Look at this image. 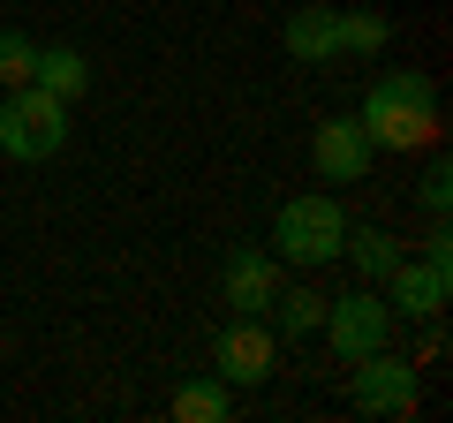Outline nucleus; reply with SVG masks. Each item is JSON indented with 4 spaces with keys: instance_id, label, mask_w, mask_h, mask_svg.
Here are the masks:
<instances>
[{
    "instance_id": "f257e3e1",
    "label": "nucleus",
    "mask_w": 453,
    "mask_h": 423,
    "mask_svg": "<svg viewBox=\"0 0 453 423\" xmlns=\"http://www.w3.org/2000/svg\"><path fill=\"white\" fill-rule=\"evenodd\" d=\"M371 151H423L438 144V83L423 68H386L356 106Z\"/></svg>"
},
{
    "instance_id": "f03ea898",
    "label": "nucleus",
    "mask_w": 453,
    "mask_h": 423,
    "mask_svg": "<svg viewBox=\"0 0 453 423\" xmlns=\"http://www.w3.org/2000/svg\"><path fill=\"white\" fill-rule=\"evenodd\" d=\"M340 235H348V212H340L325 189H310V196H288V204L273 212V242L265 250L288 258V265H333Z\"/></svg>"
},
{
    "instance_id": "7ed1b4c3",
    "label": "nucleus",
    "mask_w": 453,
    "mask_h": 423,
    "mask_svg": "<svg viewBox=\"0 0 453 423\" xmlns=\"http://www.w3.org/2000/svg\"><path fill=\"white\" fill-rule=\"evenodd\" d=\"M68 144V98L38 91V83H16V91L0 98V151L8 159H53Z\"/></svg>"
},
{
    "instance_id": "20e7f679",
    "label": "nucleus",
    "mask_w": 453,
    "mask_h": 423,
    "mask_svg": "<svg viewBox=\"0 0 453 423\" xmlns=\"http://www.w3.org/2000/svg\"><path fill=\"white\" fill-rule=\"evenodd\" d=\"M416 401H423V378H416V363L408 356H393V348H378V356H363L356 371H348V408L356 416H416Z\"/></svg>"
},
{
    "instance_id": "39448f33",
    "label": "nucleus",
    "mask_w": 453,
    "mask_h": 423,
    "mask_svg": "<svg viewBox=\"0 0 453 423\" xmlns=\"http://www.w3.org/2000/svg\"><path fill=\"white\" fill-rule=\"evenodd\" d=\"M318 333L340 348V363H363V356H378V348L393 341V310H386L378 288H348L340 303H325V326Z\"/></svg>"
},
{
    "instance_id": "423d86ee",
    "label": "nucleus",
    "mask_w": 453,
    "mask_h": 423,
    "mask_svg": "<svg viewBox=\"0 0 453 423\" xmlns=\"http://www.w3.org/2000/svg\"><path fill=\"white\" fill-rule=\"evenodd\" d=\"M378 288H386L393 318H446V303H453V258H431V250L408 258V250H401V265H393Z\"/></svg>"
},
{
    "instance_id": "0eeeda50",
    "label": "nucleus",
    "mask_w": 453,
    "mask_h": 423,
    "mask_svg": "<svg viewBox=\"0 0 453 423\" xmlns=\"http://www.w3.org/2000/svg\"><path fill=\"white\" fill-rule=\"evenodd\" d=\"M211 363H219L226 386H265L280 363V333L265 318H226V333L211 341Z\"/></svg>"
},
{
    "instance_id": "6e6552de",
    "label": "nucleus",
    "mask_w": 453,
    "mask_h": 423,
    "mask_svg": "<svg viewBox=\"0 0 453 423\" xmlns=\"http://www.w3.org/2000/svg\"><path fill=\"white\" fill-rule=\"evenodd\" d=\"M310 159H318V174L333 181V189H356L363 174H371V136H363V121L356 114H325L318 121V144H310Z\"/></svg>"
},
{
    "instance_id": "1a4fd4ad",
    "label": "nucleus",
    "mask_w": 453,
    "mask_h": 423,
    "mask_svg": "<svg viewBox=\"0 0 453 423\" xmlns=\"http://www.w3.org/2000/svg\"><path fill=\"white\" fill-rule=\"evenodd\" d=\"M219 288H226V310H234V318H265L273 295H280V258L273 250H226Z\"/></svg>"
},
{
    "instance_id": "9d476101",
    "label": "nucleus",
    "mask_w": 453,
    "mask_h": 423,
    "mask_svg": "<svg viewBox=\"0 0 453 423\" xmlns=\"http://www.w3.org/2000/svg\"><path fill=\"white\" fill-rule=\"evenodd\" d=\"M31 83H38V91H53V98H83V91H91V61H83L76 46H38Z\"/></svg>"
},
{
    "instance_id": "9b49d317",
    "label": "nucleus",
    "mask_w": 453,
    "mask_h": 423,
    "mask_svg": "<svg viewBox=\"0 0 453 423\" xmlns=\"http://www.w3.org/2000/svg\"><path fill=\"white\" fill-rule=\"evenodd\" d=\"M226 408H234V386L211 371V378H189V386H174L166 416H174V423H226Z\"/></svg>"
},
{
    "instance_id": "f8f14e48",
    "label": "nucleus",
    "mask_w": 453,
    "mask_h": 423,
    "mask_svg": "<svg viewBox=\"0 0 453 423\" xmlns=\"http://www.w3.org/2000/svg\"><path fill=\"white\" fill-rule=\"evenodd\" d=\"M340 258H348V265L378 288V280L401 265V235H386V227H348V235H340Z\"/></svg>"
},
{
    "instance_id": "ddd939ff",
    "label": "nucleus",
    "mask_w": 453,
    "mask_h": 423,
    "mask_svg": "<svg viewBox=\"0 0 453 423\" xmlns=\"http://www.w3.org/2000/svg\"><path fill=\"white\" fill-rule=\"evenodd\" d=\"M393 38L386 16H371V8H333V53H356V61H378Z\"/></svg>"
},
{
    "instance_id": "4468645a",
    "label": "nucleus",
    "mask_w": 453,
    "mask_h": 423,
    "mask_svg": "<svg viewBox=\"0 0 453 423\" xmlns=\"http://www.w3.org/2000/svg\"><path fill=\"white\" fill-rule=\"evenodd\" d=\"M265 326L288 333V341H310V333L325 326V295H318V288H280L273 310H265Z\"/></svg>"
},
{
    "instance_id": "2eb2a0df",
    "label": "nucleus",
    "mask_w": 453,
    "mask_h": 423,
    "mask_svg": "<svg viewBox=\"0 0 453 423\" xmlns=\"http://www.w3.org/2000/svg\"><path fill=\"white\" fill-rule=\"evenodd\" d=\"M288 53L295 61H333V8H295L288 16Z\"/></svg>"
},
{
    "instance_id": "dca6fc26",
    "label": "nucleus",
    "mask_w": 453,
    "mask_h": 423,
    "mask_svg": "<svg viewBox=\"0 0 453 423\" xmlns=\"http://www.w3.org/2000/svg\"><path fill=\"white\" fill-rule=\"evenodd\" d=\"M31 61H38V38H23V31H0V91L31 83Z\"/></svg>"
},
{
    "instance_id": "f3484780",
    "label": "nucleus",
    "mask_w": 453,
    "mask_h": 423,
    "mask_svg": "<svg viewBox=\"0 0 453 423\" xmlns=\"http://www.w3.org/2000/svg\"><path fill=\"white\" fill-rule=\"evenodd\" d=\"M416 196H423V212H431V219H446V204H453V166L431 159V166H423V181H416Z\"/></svg>"
},
{
    "instance_id": "a211bd4d",
    "label": "nucleus",
    "mask_w": 453,
    "mask_h": 423,
    "mask_svg": "<svg viewBox=\"0 0 453 423\" xmlns=\"http://www.w3.org/2000/svg\"><path fill=\"white\" fill-rule=\"evenodd\" d=\"M423 326H431V333H423V348H416V371H423V363H438V356H446V326H438V318H423Z\"/></svg>"
}]
</instances>
